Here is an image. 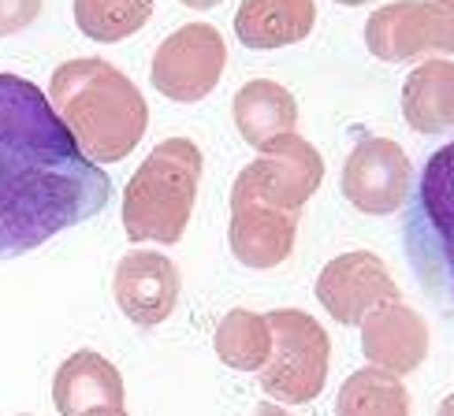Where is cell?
<instances>
[{"mask_svg": "<svg viewBox=\"0 0 454 416\" xmlns=\"http://www.w3.org/2000/svg\"><path fill=\"white\" fill-rule=\"evenodd\" d=\"M112 197V179L82 157L45 89L0 74V260L42 250Z\"/></svg>", "mask_w": 454, "mask_h": 416, "instance_id": "cell-1", "label": "cell"}, {"mask_svg": "<svg viewBox=\"0 0 454 416\" xmlns=\"http://www.w3.org/2000/svg\"><path fill=\"white\" fill-rule=\"evenodd\" d=\"M49 104L93 164H120L149 130V104L120 67L79 56L52 71Z\"/></svg>", "mask_w": 454, "mask_h": 416, "instance_id": "cell-2", "label": "cell"}, {"mask_svg": "<svg viewBox=\"0 0 454 416\" xmlns=\"http://www.w3.org/2000/svg\"><path fill=\"white\" fill-rule=\"evenodd\" d=\"M201 149L191 138H168L142 160L123 190V231L130 242L176 245L194 216Z\"/></svg>", "mask_w": 454, "mask_h": 416, "instance_id": "cell-3", "label": "cell"}, {"mask_svg": "<svg viewBox=\"0 0 454 416\" xmlns=\"http://www.w3.org/2000/svg\"><path fill=\"white\" fill-rule=\"evenodd\" d=\"M272 327V357L257 372L261 390L283 405H306L328 383L332 372V338L301 309L264 312Z\"/></svg>", "mask_w": 454, "mask_h": 416, "instance_id": "cell-4", "label": "cell"}, {"mask_svg": "<svg viewBox=\"0 0 454 416\" xmlns=\"http://www.w3.org/2000/svg\"><path fill=\"white\" fill-rule=\"evenodd\" d=\"M450 145L428 160L418 190V208L406 223V253L432 301H450Z\"/></svg>", "mask_w": 454, "mask_h": 416, "instance_id": "cell-5", "label": "cell"}, {"mask_svg": "<svg viewBox=\"0 0 454 416\" xmlns=\"http://www.w3.org/2000/svg\"><path fill=\"white\" fill-rule=\"evenodd\" d=\"M320 182H325V160L306 138L291 130V135H279L257 149V160L242 167L231 190L272 208L301 212V204L320 190Z\"/></svg>", "mask_w": 454, "mask_h": 416, "instance_id": "cell-6", "label": "cell"}, {"mask_svg": "<svg viewBox=\"0 0 454 416\" xmlns=\"http://www.w3.org/2000/svg\"><path fill=\"white\" fill-rule=\"evenodd\" d=\"M223 67H227V45L220 30L209 23H186L157 45L149 79H153V89L164 93L168 101L198 104L216 89Z\"/></svg>", "mask_w": 454, "mask_h": 416, "instance_id": "cell-7", "label": "cell"}, {"mask_svg": "<svg viewBox=\"0 0 454 416\" xmlns=\"http://www.w3.org/2000/svg\"><path fill=\"white\" fill-rule=\"evenodd\" d=\"M365 49L384 64H410L421 56H450L454 19L436 0H395L365 19Z\"/></svg>", "mask_w": 454, "mask_h": 416, "instance_id": "cell-8", "label": "cell"}, {"mask_svg": "<svg viewBox=\"0 0 454 416\" xmlns=\"http://www.w3.org/2000/svg\"><path fill=\"white\" fill-rule=\"evenodd\" d=\"M317 301L325 305V312L335 324L357 327L372 309L403 301V290H399V282H395L391 268L376 253L350 250V253L332 257L325 268H320Z\"/></svg>", "mask_w": 454, "mask_h": 416, "instance_id": "cell-9", "label": "cell"}, {"mask_svg": "<svg viewBox=\"0 0 454 416\" xmlns=\"http://www.w3.org/2000/svg\"><path fill=\"white\" fill-rule=\"evenodd\" d=\"M343 197L365 216H395L413 190V167L395 138H362L343 164Z\"/></svg>", "mask_w": 454, "mask_h": 416, "instance_id": "cell-10", "label": "cell"}, {"mask_svg": "<svg viewBox=\"0 0 454 416\" xmlns=\"http://www.w3.org/2000/svg\"><path fill=\"white\" fill-rule=\"evenodd\" d=\"M112 294H116L120 312L138 327H157L176 312L183 294V275L164 253L130 250L112 275Z\"/></svg>", "mask_w": 454, "mask_h": 416, "instance_id": "cell-11", "label": "cell"}, {"mask_svg": "<svg viewBox=\"0 0 454 416\" xmlns=\"http://www.w3.org/2000/svg\"><path fill=\"white\" fill-rule=\"evenodd\" d=\"M298 216L291 208H272L257 197H246L231 190V223H227V242L239 264L254 272L279 268L294 253Z\"/></svg>", "mask_w": 454, "mask_h": 416, "instance_id": "cell-12", "label": "cell"}, {"mask_svg": "<svg viewBox=\"0 0 454 416\" xmlns=\"http://www.w3.org/2000/svg\"><path fill=\"white\" fill-rule=\"evenodd\" d=\"M362 353L372 368L391 372V375H410L425 365L432 335L418 309L406 301H391V305L372 309L362 324Z\"/></svg>", "mask_w": 454, "mask_h": 416, "instance_id": "cell-13", "label": "cell"}, {"mask_svg": "<svg viewBox=\"0 0 454 416\" xmlns=\"http://www.w3.org/2000/svg\"><path fill=\"white\" fill-rule=\"evenodd\" d=\"M127 402V387L120 368L108 357L79 350L52 375V405L60 416H82L90 409H116Z\"/></svg>", "mask_w": 454, "mask_h": 416, "instance_id": "cell-14", "label": "cell"}, {"mask_svg": "<svg viewBox=\"0 0 454 416\" xmlns=\"http://www.w3.org/2000/svg\"><path fill=\"white\" fill-rule=\"evenodd\" d=\"M313 27H317L313 0H242L235 12L239 42L257 52L306 42Z\"/></svg>", "mask_w": 454, "mask_h": 416, "instance_id": "cell-15", "label": "cell"}, {"mask_svg": "<svg viewBox=\"0 0 454 416\" xmlns=\"http://www.w3.org/2000/svg\"><path fill=\"white\" fill-rule=\"evenodd\" d=\"M403 116L418 135H447L454 127V64L425 60L403 82Z\"/></svg>", "mask_w": 454, "mask_h": 416, "instance_id": "cell-16", "label": "cell"}, {"mask_svg": "<svg viewBox=\"0 0 454 416\" xmlns=\"http://www.w3.org/2000/svg\"><path fill=\"white\" fill-rule=\"evenodd\" d=\"M235 127L246 145L261 149L264 142H272L279 135H291L298 123V101L291 97L287 86H279L272 79H254L235 93L231 104Z\"/></svg>", "mask_w": 454, "mask_h": 416, "instance_id": "cell-17", "label": "cell"}, {"mask_svg": "<svg viewBox=\"0 0 454 416\" xmlns=\"http://www.w3.org/2000/svg\"><path fill=\"white\" fill-rule=\"evenodd\" d=\"M216 357L235 372H261L264 361L272 357V327L261 312L231 309L213 335Z\"/></svg>", "mask_w": 454, "mask_h": 416, "instance_id": "cell-18", "label": "cell"}, {"mask_svg": "<svg viewBox=\"0 0 454 416\" xmlns=\"http://www.w3.org/2000/svg\"><path fill=\"white\" fill-rule=\"evenodd\" d=\"M335 416H410V390L399 375L369 365L339 387Z\"/></svg>", "mask_w": 454, "mask_h": 416, "instance_id": "cell-19", "label": "cell"}, {"mask_svg": "<svg viewBox=\"0 0 454 416\" xmlns=\"http://www.w3.org/2000/svg\"><path fill=\"white\" fill-rule=\"evenodd\" d=\"M153 19V0H74V23L101 45L135 37Z\"/></svg>", "mask_w": 454, "mask_h": 416, "instance_id": "cell-20", "label": "cell"}, {"mask_svg": "<svg viewBox=\"0 0 454 416\" xmlns=\"http://www.w3.org/2000/svg\"><path fill=\"white\" fill-rule=\"evenodd\" d=\"M45 0H0V37H15L37 23Z\"/></svg>", "mask_w": 454, "mask_h": 416, "instance_id": "cell-21", "label": "cell"}, {"mask_svg": "<svg viewBox=\"0 0 454 416\" xmlns=\"http://www.w3.org/2000/svg\"><path fill=\"white\" fill-rule=\"evenodd\" d=\"M183 8H191V12H213V8H220L223 0H179Z\"/></svg>", "mask_w": 454, "mask_h": 416, "instance_id": "cell-22", "label": "cell"}, {"mask_svg": "<svg viewBox=\"0 0 454 416\" xmlns=\"http://www.w3.org/2000/svg\"><path fill=\"white\" fill-rule=\"evenodd\" d=\"M82 416H127V409H123V405H116V409L108 405V409H90V412H82Z\"/></svg>", "mask_w": 454, "mask_h": 416, "instance_id": "cell-23", "label": "cell"}, {"mask_svg": "<svg viewBox=\"0 0 454 416\" xmlns=\"http://www.w3.org/2000/svg\"><path fill=\"white\" fill-rule=\"evenodd\" d=\"M254 416H291V412H287V409H279V405H257Z\"/></svg>", "mask_w": 454, "mask_h": 416, "instance_id": "cell-24", "label": "cell"}, {"mask_svg": "<svg viewBox=\"0 0 454 416\" xmlns=\"http://www.w3.org/2000/svg\"><path fill=\"white\" fill-rule=\"evenodd\" d=\"M335 4H343V8H357V4H365V0H335Z\"/></svg>", "mask_w": 454, "mask_h": 416, "instance_id": "cell-25", "label": "cell"}, {"mask_svg": "<svg viewBox=\"0 0 454 416\" xmlns=\"http://www.w3.org/2000/svg\"><path fill=\"white\" fill-rule=\"evenodd\" d=\"M19 416H27V412H19Z\"/></svg>", "mask_w": 454, "mask_h": 416, "instance_id": "cell-26", "label": "cell"}]
</instances>
